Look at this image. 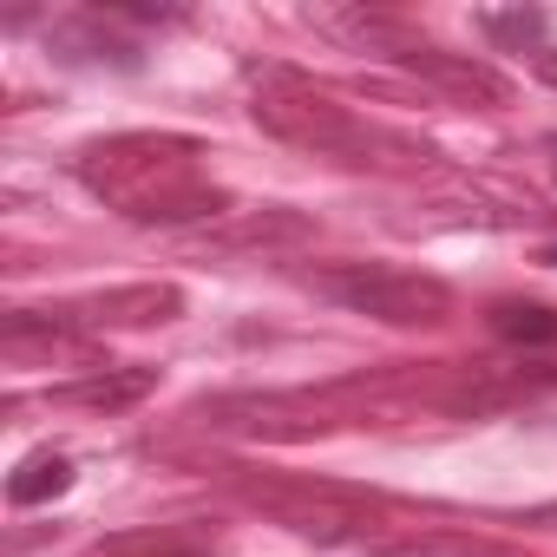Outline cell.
<instances>
[{"instance_id":"6da1fadb","label":"cell","mask_w":557,"mask_h":557,"mask_svg":"<svg viewBox=\"0 0 557 557\" xmlns=\"http://www.w3.org/2000/svg\"><path fill=\"white\" fill-rule=\"evenodd\" d=\"M329 296L361 309V315H381V322H426L446 309V296L433 283H420V275H400V269H335L329 275Z\"/></svg>"},{"instance_id":"7a4b0ae2","label":"cell","mask_w":557,"mask_h":557,"mask_svg":"<svg viewBox=\"0 0 557 557\" xmlns=\"http://www.w3.org/2000/svg\"><path fill=\"white\" fill-rule=\"evenodd\" d=\"M73 485V459L66 453H34L14 479H8V498L14 505H47V498H60Z\"/></svg>"},{"instance_id":"3957f363","label":"cell","mask_w":557,"mask_h":557,"mask_svg":"<svg viewBox=\"0 0 557 557\" xmlns=\"http://www.w3.org/2000/svg\"><path fill=\"white\" fill-rule=\"evenodd\" d=\"M492 329L505 342H557V309H537V302H498L492 309Z\"/></svg>"},{"instance_id":"277c9868","label":"cell","mask_w":557,"mask_h":557,"mask_svg":"<svg viewBox=\"0 0 557 557\" xmlns=\"http://www.w3.org/2000/svg\"><path fill=\"white\" fill-rule=\"evenodd\" d=\"M485 27H492V34H505V40H518V47H524V40H531V34H544V14H485Z\"/></svg>"},{"instance_id":"5b68a950","label":"cell","mask_w":557,"mask_h":557,"mask_svg":"<svg viewBox=\"0 0 557 557\" xmlns=\"http://www.w3.org/2000/svg\"><path fill=\"white\" fill-rule=\"evenodd\" d=\"M537 73H544V79L557 86V53H537Z\"/></svg>"},{"instance_id":"8992f818","label":"cell","mask_w":557,"mask_h":557,"mask_svg":"<svg viewBox=\"0 0 557 557\" xmlns=\"http://www.w3.org/2000/svg\"><path fill=\"white\" fill-rule=\"evenodd\" d=\"M550 262H557V249H550Z\"/></svg>"}]
</instances>
